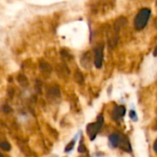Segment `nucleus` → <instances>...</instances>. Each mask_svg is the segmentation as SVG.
I'll use <instances>...</instances> for the list:
<instances>
[{
  "label": "nucleus",
  "mask_w": 157,
  "mask_h": 157,
  "mask_svg": "<svg viewBox=\"0 0 157 157\" xmlns=\"http://www.w3.org/2000/svg\"><path fill=\"white\" fill-rule=\"evenodd\" d=\"M154 25H155V28H157V16L155 17V20H154Z\"/></svg>",
  "instance_id": "17"
},
{
  "label": "nucleus",
  "mask_w": 157,
  "mask_h": 157,
  "mask_svg": "<svg viewBox=\"0 0 157 157\" xmlns=\"http://www.w3.org/2000/svg\"><path fill=\"white\" fill-rule=\"evenodd\" d=\"M75 140H73L72 142H70L68 144V145L65 147V152H70L71 150H73V148L75 146Z\"/></svg>",
  "instance_id": "14"
},
{
  "label": "nucleus",
  "mask_w": 157,
  "mask_h": 157,
  "mask_svg": "<svg viewBox=\"0 0 157 157\" xmlns=\"http://www.w3.org/2000/svg\"><path fill=\"white\" fill-rule=\"evenodd\" d=\"M0 147H1V149L4 150V151H9V150L11 149V145H10V144L7 143V142H2V143L0 144Z\"/></svg>",
  "instance_id": "13"
},
{
  "label": "nucleus",
  "mask_w": 157,
  "mask_h": 157,
  "mask_svg": "<svg viewBox=\"0 0 157 157\" xmlns=\"http://www.w3.org/2000/svg\"><path fill=\"white\" fill-rule=\"evenodd\" d=\"M92 59H93L92 58V53H91V52L88 51V52H86L82 55V57L80 59V63H81V64H82V66L84 68L89 69L91 67V65H92V62H93Z\"/></svg>",
  "instance_id": "4"
},
{
  "label": "nucleus",
  "mask_w": 157,
  "mask_h": 157,
  "mask_svg": "<svg viewBox=\"0 0 157 157\" xmlns=\"http://www.w3.org/2000/svg\"><path fill=\"white\" fill-rule=\"evenodd\" d=\"M78 152H80V153H84V152H86V147H85V145H84V144H83V143H81V144H80L79 148H78Z\"/></svg>",
  "instance_id": "15"
},
{
  "label": "nucleus",
  "mask_w": 157,
  "mask_h": 157,
  "mask_svg": "<svg viewBox=\"0 0 157 157\" xmlns=\"http://www.w3.org/2000/svg\"><path fill=\"white\" fill-rule=\"evenodd\" d=\"M115 1L116 0H96L95 3L91 5V9L95 13L105 14L114 7Z\"/></svg>",
  "instance_id": "2"
},
{
  "label": "nucleus",
  "mask_w": 157,
  "mask_h": 157,
  "mask_svg": "<svg viewBox=\"0 0 157 157\" xmlns=\"http://www.w3.org/2000/svg\"><path fill=\"white\" fill-rule=\"evenodd\" d=\"M49 95L52 97V98H57L60 96V89L57 86H54L50 88L49 90Z\"/></svg>",
  "instance_id": "10"
},
{
  "label": "nucleus",
  "mask_w": 157,
  "mask_h": 157,
  "mask_svg": "<svg viewBox=\"0 0 157 157\" xmlns=\"http://www.w3.org/2000/svg\"><path fill=\"white\" fill-rule=\"evenodd\" d=\"M57 72H58V75H69L70 74V70L68 69L67 65L65 64H60L57 68Z\"/></svg>",
  "instance_id": "9"
},
{
  "label": "nucleus",
  "mask_w": 157,
  "mask_h": 157,
  "mask_svg": "<svg viewBox=\"0 0 157 157\" xmlns=\"http://www.w3.org/2000/svg\"><path fill=\"white\" fill-rule=\"evenodd\" d=\"M109 140H110V143L112 144V145H113V146L118 147V146H120V145H121V141H122V138H121V136L120 134L115 133V134H112V135L110 136Z\"/></svg>",
  "instance_id": "8"
},
{
  "label": "nucleus",
  "mask_w": 157,
  "mask_h": 157,
  "mask_svg": "<svg viewBox=\"0 0 157 157\" xmlns=\"http://www.w3.org/2000/svg\"><path fill=\"white\" fill-rule=\"evenodd\" d=\"M102 124H103V118H102V116H98L97 122L91 123V124L87 125V127H86V132H87L90 140H94L96 138L98 132H99V130L102 127Z\"/></svg>",
  "instance_id": "3"
},
{
  "label": "nucleus",
  "mask_w": 157,
  "mask_h": 157,
  "mask_svg": "<svg viewBox=\"0 0 157 157\" xmlns=\"http://www.w3.org/2000/svg\"><path fill=\"white\" fill-rule=\"evenodd\" d=\"M17 80H18V82L21 84V86H26L28 85V79L26 78V76H25L24 75H20L17 77Z\"/></svg>",
  "instance_id": "12"
},
{
  "label": "nucleus",
  "mask_w": 157,
  "mask_h": 157,
  "mask_svg": "<svg viewBox=\"0 0 157 157\" xmlns=\"http://www.w3.org/2000/svg\"><path fill=\"white\" fill-rule=\"evenodd\" d=\"M75 81L78 83V84H83L84 83V76L82 75L81 72L79 71H76L75 75Z\"/></svg>",
  "instance_id": "11"
},
{
  "label": "nucleus",
  "mask_w": 157,
  "mask_h": 157,
  "mask_svg": "<svg viewBox=\"0 0 157 157\" xmlns=\"http://www.w3.org/2000/svg\"><path fill=\"white\" fill-rule=\"evenodd\" d=\"M154 55H155V56H157V46L156 48L155 49V51H154Z\"/></svg>",
  "instance_id": "19"
},
{
  "label": "nucleus",
  "mask_w": 157,
  "mask_h": 157,
  "mask_svg": "<svg viewBox=\"0 0 157 157\" xmlns=\"http://www.w3.org/2000/svg\"><path fill=\"white\" fill-rule=\"evenodd\" d=\"M40 68L41 72L43 73V75H49L52 73V66L48 63H46V62L41 61L40 63Z\"/></svg>",
  "instance_id": "7"
},
{
  "label": "nucleus",
  "mask_w": 157,
  "mask_h": 157,
  "mask_svg": "<svg viewBox=\"0 0 157 157\" xmlns=\"http://www.w3.org/2000/svg\"><path fill=\"white\" fill-rule=\"evenodd\" d=\"M154 148H155V151L157 153V140L155 141V145H154Z\"/></svg>",
  "instance_id": "18"
},
{
  "label": "nucleus",
  "mask_w": 157,
  "mask_h": 157,
  "mask_svg": "<svg viewBox=\"0 0 157 157\" xmlns=\"http://www.w3.org/2000/svg\"><path fill=\"white\" fill-rule=\"evenodd\" d=\"M130 117H131V119H132L133 121H137V117H136V114H135L134 111H131V112H130Z\"/></svg>",
  "instance_id": "16"
},
{
  "label": "nucleus",
  "mask_w": 157,
  "mask_h": 157,
  "mask_svg": "<svg viewBox=\"0 0 157 157\" xmlns=\"http://www.w3.org/2000/svg\"><path fill=\"white\" fill-rule=\"evenodd\" d=\"M103 63V46L99 45L95 50V64L98 68L102 66Z\"/></svg>",
  "instance_id": "5"
},
{
  "label": "nucleus",
  "mask_w": 157,
  "mask_h": 157,
  "mask_svg": "<svg viewBox=\"0 0 157 157\" xmlns=\"http://www.w3.org/2000/svg\"><path fill=\"white\" fill-rule=\"evenodd\" d=\"M125 112H126V109L123 106H119L117 107L114 110H113V117L118 120L121 117H123L125 115Z\"/></svg>",
  "instance_id": "6"
},
{
  "label": "nucleus",
  "mask_w": 157,
  "mask_h": 157,
  "mask_svg": "<svg viewBox=\"0 0 157 157\" xmlns=\"http://www.w3.org/2000/svg\"><path fill=\"white\" fill-rule=\"evenodd\" d=\"M151 16V10L147 7L142 8L136 15L134 19V27L137 30H142L145 28Z\"/></svg>",
  "instance_id": "1"
}]
</instances>
